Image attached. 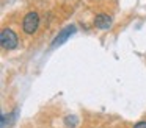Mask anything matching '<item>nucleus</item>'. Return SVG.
Here are the masks:
<instances>
[{
    "label": "nucleus",
    "mask_w": 146,
    "mask_h": 128,
    "mask_svg": "<svg viewBox=\"0 0 146 128\" xmlns=\"http://www.w3.org/2000/svg\"><path fill=\"white\" fill-rule=\"evenodd\" d=\"M94 25L99 30H108L111 27V17L107 14H98L94 17Z\"/></svg>",
    "instance_id": "4"
},
{
    "label": "nucleus",
    "mask_w": 146,
    "mask_h": 128,
    "mask_svg": "<svg viewBox=\"0 0 146 128\" xmlns=\"http://www.w3.org/2000/svg\"><path fill=\"white\" fill-rule=\"evenodd\" d=\"M133 128H146V122H138V123H135Z\"/></svg>",
    "instance_id": "5"
},
{
    "label": "nucleus",
    "mask_w": 146,
    "mask_h": 128,
    "mask_svg": "<svg viewBox=\"0 0 146 128\" xmlns=\"http://www.w3.org/2000/svg\"><path fill=\"white\" fill-rule=\"evenodd\" d=\"M72 33H76V27H74V25H71V27L61 30V33H58L57 37L54 39L52 47H57V45H60V44H63L64 41H68V37H71V34H72Z\"/></svg>",
    "instance_id": "3"
},
{
    "label": "nucleus",
    "mask_w": 146,
    "mask_h": 128,
    "mask_svg": "<svg viewBox=\"0 0 146 128\" xmlns=\"http://www.w3.org/2000/svg\"><path fill=\"white\" fill-rule=\"evenodd\" d=\"M0 44L5 50H13L17 47V34L14 33L10 28H5L2 30V34H0Z\"/></svg>",
    "instance_id": "1"
},
{
    "label": "nucleus",
    "mask_w": 146,
    "mask_h": 128,
    "mask_svg": "<svg viewBox=\"0 0 146 128\" xmlns=\"http://www.w3.org/2000/svg\"><path fill=\"white\" fill-rule=\"evenodd\" d=\"M38 25H39V16L38 12L35 11H30L29 14L24 17V22H22V28L27 34H33L36 30H38Z\"/></svg>",
    "instance_id": "2"
}]
</instances>
